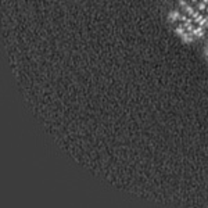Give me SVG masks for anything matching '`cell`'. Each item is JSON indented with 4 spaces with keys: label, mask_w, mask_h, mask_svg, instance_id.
Listing matches in <instances>:
<instances>
[{
    "label": "cell",
    "mask_w": 208,
    "mask_h": 208,
    "mask_svg": "<svg viewBox=\"0 0 208 208\" xmlns=\"http://www.w3.org/2000/svg\"><path fill=\"white\" fill-rule=\"evenodd\" d=\"M168 17H169V21L171 22H179L180 21V17H182V13H180V11H175V10H172Z\"/></svg>",
    "instance_id": "obj_1"
},
{
    "label": "cell",
    "mask_w": 208,
    "mask_h": 208,
    "mask_svg": "<svg viewBox=\"0 0 208 208\" xmlns=\"http://www.w3.org/2000/svg\"><path fill=\"white\" fill-rule=\"evenodd\" d=\"M192 35L194 36V39L196 38H203V36H204V28L194 25V28L192 29Z\"/></svg>",
    "instance_id": "obj_2"
},
{
    "label": "cell",
    "mask_w": 208,
    "mask_h": 208,
    "mask_svg": "<svg viewBox=\"0 0 208 208\" xmlns=\"http://www.w3.org/2000/svg\"><path fill=\"white\" fill-rule=\"evenodd\" d=\"M205 54H207V58H208V49H205Z\"/></svg>",
    "instance_id": "obj_3"
}]
</instances>
